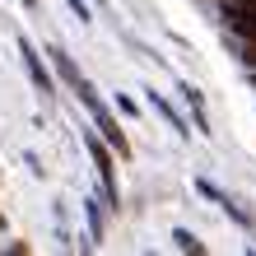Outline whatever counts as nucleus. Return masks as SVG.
Masks as SVG:
<instances>
[{"mask_svg":"<svg viewBox=\"0 0 256 256\" xmlns=\"http://www.w3.org/2000/svg\"><path fill=\"white\" fill-rule=\"evenodd\" d=\"M52 66H56V74H61V80H66V84H70L84 102H94V98H98V94H94V84L80 74V66H74V56H70L66 47H52Z\"/></svg>","mask_w":256,"mask_h":256,"instance_id":"nucleus-1","label":"nucleus"},{"mask_svg":"<svg viewBox=\"0 0 256 256\" xmlns=\"http://www.w3.org/2000/svg\"><path fill=\"white\" fill-rule=\"evenodd\" d=\"M88 112H94V122H98V135L112 144V154H130V144H126V130L116 126V116L108 112V102H102V98H94V102H88Z\"/></svg>","mask_w":256,"mask_h":256,"instance_id":"nucleus-2","label":"nucleus"},{"mask_svg":"<svg viewBox=\"0 0 256 256\" xmlns=\"http://www.w3.org/2000/svg\"><path fill=\"white\" fill-rule=\"evenodd\" d=\"M228 28H233V38H256V0H233Z\"/></svg>","mask_w":256,"mask_h":256,"instance_id":"nucleus-3","label":"nucleus"},{"mask_svg":"<svg viewBox=\"0 0 256 256\" xmlns=\"http://www.w3.org/2000/svg\"><path fill=\"white\" fill-rule=\"evenodd\" d=\"M88 154H94V163H98V177H102V186L112 191V144L108 140H98V135H88Z\"/></svg>","mask_w":256,"mask_h":256,"instance_id":"nucleus-4","label":"nucleus"},{"mask_svg":"<svg viewBox=\"0 0 256 256\" xmlns=\"http://www.w3.org/2000/svg\"><path fill=\"white\" fill-rule=\"evenodd\" d=\"M19 56H24V66H28V74H33V84H38V94H52V74L42 70V61H38V52H33V47H28V42H24V47H19Z\"/></svg>","mask_w":256,"mask_h":256,"instance_id":"nucleus-5","label":"nucleus"},{"mask_svg":"<svg viewBox=\"0 0 256 256\" xmlns=\"http://www.w3.org/2000/svg\"><path fill=\"white\" fill-rule=\"evenodd\" d=\"M172 242H177V247H182V252H191V256H200V252H205V247H200V242H196V238H191L186 228H177V238H172Z\"/></svg>","mask_w":256,"mask_h":256,"instance_id":"nucleus-6","label":"nucleus"},{"mask_svg":"<svg viewBox=\"0 0 256 256\" xmlns=\"http://www.w3.org/2000/svg\"><path fill=\"white\" fill-rule=\"evenodd\" d=\"M242 61L256 70V38H242Z\"/></svg>","mask_w":256,"mask_h":256,"instance_id":"nucleus-7","label":"nucleus"},{"mask_svg":"<svg viewBox=\"0 0 256 256\" xmlns=\"http://www.w3.org/2000/svg\"><path fill=\"white\" fill-rule=\"evenodd\" d=\"M24 5H38V0H24Z\"/></svg>","mask_w":256,"mask_h":256,"instance_id":"nucleus-8","label":"nucleus"},{"mask_svg":"<svg viewBox=\"0 0 256 256\" xmlns=\"http://www.w3.org/2000/svg\"><path fill=\"white\" fill-rule=\"evenodd\" d=\"M252 84H256V74H252Z\"/></svg>","mask_w":256,"mask_h":256,"instance_id":"nucleus-9","label":"nucleus"}]
</instances>
